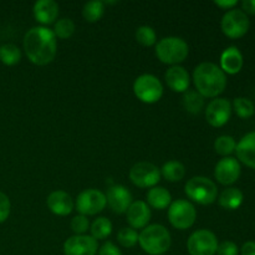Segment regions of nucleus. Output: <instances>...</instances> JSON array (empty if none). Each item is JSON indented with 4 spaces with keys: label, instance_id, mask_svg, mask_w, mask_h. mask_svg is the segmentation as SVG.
<instances>
[{
    "label": "nucleus",
    "instance_id": "1",
    "mask_svg": "<svg viewBox=\"0 0 255 255\" xmlns=\"http://www.w3.org/2000/svg\"><path fill=\"white\" fill-rule=\"evenodd\" d=\"M24 50L27 59L37 66L54 61L57 52V41L54 31L45 26H34L24 36Z\"/></svg>",
    "mask_w": 255,
    "mask_h": 255
},
{
    "label": "nucleus",
    "instance_id": "2",
    "mask_svg": "<svg viewBox=\"0 0 255 255\" xmlns=\"http://www.w3.org/2000/svg\"><path fill=\"white\" fill-rule=\"evenodd\" d=\"M193 82L197 91L203 97L219 96L227 87V76L218 65L202 62L194 69Z\"/></svg>",
    "mask_w": 255,
    "mask_h": 255
},
{
    "label": "nucleus",
    "instance_id": "3",
    "mask_svg": "<svg viewBox=\"0 0 255 255\" xmlns=\"http://www.w3.org/2000/svg\"><path fill=\"white\" fill-rule=\"evenodd\" d=\"M138 244L144 253L149 255H163L172 244L171 233L161 224H151L138 234Z\"/></svg>",
    "mask_w": 255,
    "mask_h": 255
},
{
    "label": "nucleus",
    "instance_id": "4",
    "mask_svg": "<svg viewBox=\"0 0 255 255\" xmlns=\"http://www.w3.org/2000/svg\"><path fill=\"white\" fill-rule=\"evenodd\" d=\"M189 52L188 44L182 37H163L156 44V55L163 64L178 65L187 59Z\"/></svg>",
    "mask_w": 255,
    "mask_h": 255
},
{
    "label": "nucleus",
    "instance_id": "5",
    "mask_svg": "<svg viewBox=\"0 0 255 255\" xmlns=\"http://www.w3.org/2000/svg\"><path fill=\"white\" fill-rule=\"evenodd\" d=\"M184 192L189 199L202 206L214 203L218 196L217 184L212 179L203 176H197L189 179L184 186Z\"/></svg>",
    "mask_w": 255,
    "mask_h": 255
},
{
    "label": "nucleus",
    "instance_id": "6",
    "mask_svg": "<svg viewBox=\"0 0 255 255\" xmlns=\"http://www.w3.org/2000/svg\"><path fill=\"white\" fill-rule=\"evenodd\" d=\"M133 94L144 104H156L163 96V85L154 75L143 74L134 80Z\"/></svg>",
    "mask_w": 255,
    "mask_h": 255
},
{
    "label": "nucleus",
    "instance_id": "7",
    "mask_svg": "<svg viewBox=\"0 0 255 255\" xmlns=\"http://www.w3.org/2000/svg\"><path fill=\"white\" fill-rule=\"evenodd\" d=\"M197 219L196 207L188 201L177 199L168 207V221L179 231L191 228Z\"/></svg>",
    "mask_w": 255,
    "mask_h": 255
},
{
    "label": "nucleus",
    "instance_id": "8",
    "mask_svg": "<svg viewBox=\"0 0 255 255\" xmlns=\"http://www.w3.org/2000/svg\"><path fill=\"white\" fill-rule=\"evenodd\" d=\"M218 244V239L213 232L199 229L193 232L187 241V251L189 255H216Z\"/></svg>",
    "mask_w": 255,
    "mask_h": 255
},
{
    "label": "nucleus",
    "instance_id": "9",
    "mask_svg": "<svg viewBox=\"0 0 255 255\" xmlns=\"http://www.w3.org/2000/svg\"><path fill=\"white\" fill-rule=\"evenodd\" d=\"M161 169L151 162H137L129 169V179L139 188H152L161 181Z\"/></svg>",
    "mask_w": 255,
    "mask_h": 255
},
{
    "label": "nucleus",
    "instance_id": "10",
    "mask_svg": "<svg viewBox=\"0 0 255 255\" xmlns=\"http://www.w3.org/2000/svg\"><path fill=\"white\" fill-rule=\"evenodd\" d=\"M222 31L231 39H239L248 32L251 21L246 12L241 9L228 10L222 17Z\"/></svg>",
    "mask_w": 255,
    "mask_h": 255
},
{
    "label": "nucleus",
    "instance_id": "11",
    "mask_svg": "<svg viewBox=\"0 0 255 255\" xmlns=\"http://www.w3.org/2000/svg\"><path fill=\"white\" fill-rule=\"evenodd\" d=\"M75 206L82 216H96L106 208V194L94 188L85 189L77 196Z\"/></svg>",
    "mask_w": 255,
    "mask_h": 255
},
{
    "label": "nucleus",
    "instance_id": "12",
    "mask_svg": "<svg viewBox=\"0 0 255 255\" xmlns=\"http://www.w3.org/2000/svg\"><path fill=\"white\" fill-rule=\"evenodd\" d=\"M232 104L227 99H214L206 109V119L211 126L223 127L231 120Z\"/></svg>",
    "mask_w": 255,
    "mask_h": 255
},
{
    "label": "nucleus",
    "instance_id": "13",
    "mask_svg": "<svg viewBox=\"0 0 255 255\" xmlns=\"http://www.w3.org/2000/svg\"><path fill=\"white\" fill-rule=\"evenodd\" d=\"M62 251L65 255H96L99 244L91 236H72L65 241Z\"/></svg>",
    "mask_w": 255,
    "mask_h": 255
},
{
    "label": "nucleus",
    "instance_id": "14",
    "mask_svg": "<svg viewBox=\"0 0 255 255\" xmlns=\"http://www.w3.org/2000/svg\"><path fill=\"white\" fill-rule=\"evenodd\" d=\"M241 163L233 157H224L217 163L214 168V177L223 186H231L236 183L241 177Z\"/></svg>",
    "mask_w": 255,
    "mask_h": 255
},
{
    "label": "nucleus",
    "instance_id": "15",
    "mask_svg": "<svg viewBox=\"0 0 255 255\" xmlns=\"http://www.w3.org/2000/svg\"><path fill=\"white\" fill-rule=\"evenodd\" d=\"M106 201L110 208L117 214L126 213L132 204V193L121 184H114L109 188L106 194Z\"/></svg>",
    "mask_w": 255,
    "mask_h": 255
},
{
    "label": "nucleus",
    "instance_id": "16",
    "mask_svg": "<svg viewBox=\"0 0 255 255\" xmlns=\"http://www.w3.org/2000/svg\"><path fill=\"white\" fill-rule=\"evenodd\" d=\"M126 217L129 228L134 229V231L143 229L148 226L149 221H151V208L144 201H134L127 209Z\"/></svg>",
    "mask_w": 255,
    "mask_h": 255
},
{
    "label": "nucleus",
    "instance_id": "17",
    "mask_svg": "<svg viewBox=\"0 0 255 255\" xmlns=\"http://www.w3.org/2000/svg\"><path fill=\"white\" fill-rule=\"evenodd\" d=\"M47 208L60 217L69 216L74 211V201L67 192L54 191L47 196Z\"/></svg>",
    "mask_w": 255,
    "mask_h": 255
},
{
    "label": "nucleus",
    "instance_id": "18",
    "mask_svg": "<svg viewBox=\"0 0 255 255\" xmlns=\"http://www.w3.org/2000/svg\"><path fill=\"white\" fill-rule=\"evenodd\" d=\"M167 85L174 92H186L191 85V77L183 66L174 65L167 70L164 75Z\"/></svg>",
    "mask_w": 255,
    "mask_h": 255
},
{
    "label": "nucleus",
    "instance_id": "19",
    "mask_svg": "<svg viewBox=\"0 0 255 255\" xmlns=\"http://www.w3.org/2000/svg\"><path fill=\"white\" fill-rule=\"evenodd\" d=\"M243 55L237 46H229L221 55V69L224 74L236 75L243 67Z\"/></svg>",
    "mask_w": 255,
    "mask_h": 255
},
{
    "label": "nucleus",
    "instance_id": "20",
    "mask_svg": "<svg viewBox=\"0 0 255 255\" xmlns=\"http://www.w3.org/2000/svg\"><path fill=\"white\" fill-rule=\"evenodd\" d=\"M238 161L249 168L255 169V132L247 133L236 147Z\"/></svg>",
    "mask_w": 255,
    "mask_h": 255
},
{
    "label": "nucleus",
    "instance_id": "21",
    "mask_svg": "<svg viewBox=\"0 0 255 255\" xmlns=\"http://www.w3.org/2000/svg\"><path fill=\"white\" fill-rule=\"evenodd\" d=\"M35 19L44 25H50L59 16V4L54 0H37L32 7Z\"/></svg>",
    "mask_w": 255,
    "mask_h": 255
},
{
    "label": "nucleus",
    "instance_id": "22",
    "mask_svg": "<svg viewBox=\"0 0 255 255\" xmlns=\"http://www.w3.org/2000/svg\"><path fill=\"white\" fill-rule=\"evenodd\" d=\"M147 202L149 208L158 209V211H163V209L168 208L172 203V196L166 188L163 187H152L151 189H148L146 194Z\"/></svg>",
    "mask_w": 255,
    "mask_h": 255
},
{
    "label": "nucleus",
    "instance_id": "23",
    "mask_svg": "<svg viewBox=\"0 0 255 255\" xmlns=\"http://www.w3.org/2000/svg\"><path fill=\"white\" fill-rule=\"evenodd\" d=\"M243 192L238 188H234V187L224 189L218 198L219 206L222 208L227 209V211H236V209H238L243 204Z\"/></svg>",
    "mask_w": 255,
    "mask_h": 255
},
{
    "label": "nucleus",
    "instance_id": "24",
    "mask_svg": "<svg viewBox=\"0 0 255 255\" xmlns=\"http://www.w3.org/2000/svg\"><path fill=\"white\" fill-rule=\"evenodd\" d=\"M161 176L168 182H179L186 176V167L179 161H169L161 168Z\"/></svg>",
    "mask_w": 255,
    "mask_h": 255
},
{
    "label": "nucleus",
    "instance_id": "25",
    "mask_svg": "<svg viewBox=\"0 0 255 255\" xmlns=\"http://www.w3.org/2000/svg\"><path fill=\"white\" fill-rule=\"evenodd\" d=\"M90 232H91V237L96 241H101V239H106L107 237L111 236L112 233V223L110 219L105 218V217H99L92 222L90 226Z\"/></svg>",
    "mask_w": 255,
    "mask_h": 255
},
{
    "label": "nucleus",
    "instance_id": "26",
    "mask_svg": "<svg viewBox=\"0 0 255 255\" xmlns=\"http://www.w3.org/2000/svg\"><path fill=\"white\" fill-rule=\"evenodd\" d=\"M183 106L191 114H199L204 107V97L196 90H187L183 95Z\"/></svg>",
    "mask_w": 255,
    "mask_h": 255
},
{
    "label": "nucleus",
    "instance_id": "27",
    "mask_svg": "<svg viewBox=\"0 0 255 255\" xmlns=\"http://www.w3.org/2000/svg\"><path fill=\"white\" fill-rule=\"evenodd\" d=\"M105 2L101 0H92L86 2L82 7V16L86 21L96 22L104 16Z\"/></svg>",
    "mask_w": 255,
    "mask_h": 255
},
{
    "label": "nucleus",
    "instance_id": "28",
    "mask_svg": "<svg viewBox=\"0 0 255 255\" xmlns=\"http://www.w3.org/2000/svg\"><path fill=\"white\" fill-rule=\"evenodd\" d=\"M0 60L4 65L14 66L21 60V50L14 44H5L0 46Z\"/></svg>",
    "mask_w": 255,
    "mask_h": 255
},
{
    "label": "nucleus",
    "instance_id": "29",
    "mask_svg": "<svg viewBox=\"0 0 255 255\" xmlns=\"http://www.w3.org/2000/svg\"><path fill=\"white\" fill-rule=\"evenodd\" d=\"M75 29H76V26H75V22L71 19H69V17H62V19L57 20L55 22V26L52 31H54L55 36L59 37V39H69V37H71L74 35Z\"/></svg>",
    "mask_w": 255,
    "mask_h": 255
},
{
    "label": "nucleus",
    "instance_id": "30",
    "mask_svg": "<svg viewBox=\"0 0 255 255\" xmlns=\"http://www.w3.org/2000/svg\"><path fill=\"white\" fill-rule=\"evenodd\" d=\"M236 139L232 136H227V134L219 136L218 138L216 139V142H214V149H216V152L224 157H229V154H232L236 151Z\"/></svg>",
    "mask_w": 255,
    "mask_h": 255
},
{
    "label": "nucleus",
    "instance_id": "31",
    "mask_svg": "<svg viewBox=\"0 0 255 255\" xmlns=\"http://www.w3.org/2000/svg\"><path fill=\"white\" fill-rule=\"evenodd\" d=\"M233 107L236 114L241 119H249L255 114L254 104L247 97H237V99H234Z\"/></svg>",
    "mask_w": 255,
    "mask_h": 255
},
{
    "label": "nucleus",
    "instance_id": "32",
    "mask_svg": "<svg viewBox=\"0 0 255 255\" xmlns=\"http://www.w3.org/2000/svg\"><path fill=\"white\" fill-rule=\"evenodd\" d=\"M136 40L143 46H152L157 42L156 31L148 25H142L136 30Z\"/></svg>",
    "mask_w": 255,
    "mask_h": 255
},
{
    "label": "nucleus",
    "instance_id": "33",
    "mask_svg": "<svg viewBox=\"0 0 255 255\" xmlns=\"http://www.w3.org/2000/svg\"><path fill=\"white\" fill-rule=\"evenodd\" d=\"M117 242L124 248H133L138 243V233L132 228H122L117 233Z\"/></svg>",
    "mask_w": 255,
    "mask_h": 255
},
{
    "label": "nucleus",
    "instance_id": "34",
    "mask_svg": "<svg viewBox=\"0 0 255 255\" xmlns=\"http://www.w3.org/2000/svg\"><path fill=\"white\" fill-rule=\"evenodd\" d=\"M71 229L75 233V236H84L87 231L90 229V222L86 216H75L71 219Z\"/></svg>",
    "mask_w": 255,
    "mask_h": 255
},
{
    "label": "nucleus",
    "instance_id": "35",
    "mask_svg": "<svg viewBox=\"0 0 255 255\" xmlns=\"http://www.w3.org/2000/svg\"><path fill=\"white\" fill-rule=\"evenodd\" d=\"M10 211H11V203L9 197L0 192V223H4L9 218Z\"/></svg>",
    "mask_w": 255,
    "mask_h": 255
},
{
    "label": "nucleus",
    "instance_id": "36",
    "mask_svg": "<svg viewBox=\"0 0 255 255\" xmlns=\"http://www.w3.org/2000/svg\"><path fill=\"white\" fill-rule=\"evenodd\" d=\"M217 255H239V248L233 242L226 241L218 244Z\"/></svg>",
    "mask_w": 255,
    "mask_h": 255
},
{
    "label": "nucleus",
    "instance_id": "37",
    "mask_svg": "<svg viewBox=\"0 0 255 255\" xmlns=\"http://www.w3.org/2000/svg\"><path fill=\"white\" fill-rule=\"evenodd\" d=\"M99 255H124L112 242H107L99 249Z\"/></svg>",
    "mask_w": 255,
    "mask_h": 255
},
{
    "label": "nucleus",
    "instance_id": "38",
    "mask_svg": "<svg viewBox=\"0 0 255 255\" xmlns=\"http://www.w3.org/2000/svg\"><path fill=\"white\" fill-rule=\"evenodd\" d=\"M242 11L249 15H255V0H243Z\"/></svg>",
    "mask_w": 255,
    "mask_h": 255
},
{
    "label": "nucleus",
    "instance_id": "39",
    "mask_svg": "<svg viewBox=\"0 0 255 255\" xmlns=\"http://www.w3.org/2000/svg\"><path fill=\"white\" fill-rule=\"evenodd\" d=\"M214 4H216L217 6L222 7V9L232 10L237 4H238V1H237V0H216Z\"/></svg>",
    "mask_w": 255,
    "mask_h": 255
},
{
    "label": "nucleus",
    "instance_id": "40",
    "mask_svg": "<svg viewBox=\"0 0 255 255\" xmlns=\"http://www.w3.org/2000/svg\"><path fill=\"white\" fill-rule=\"evenodd\" d=\"M242 255H255V242H247L242 247Z\"/></svg>",
    "mask_w": 255,
    "mask_h": 255
}]
</instances>
